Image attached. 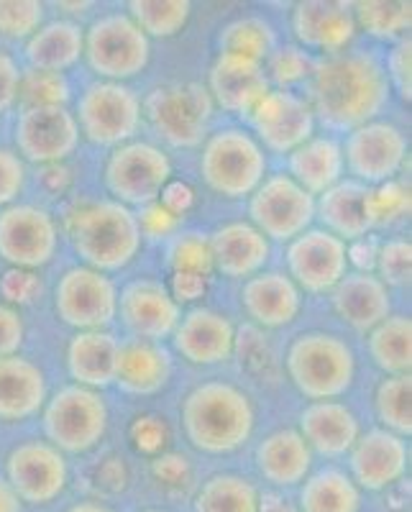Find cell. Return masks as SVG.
I'll use <instances>...</instances> for the list:
<instances>
[{"label": "cell", "instance_id": "19", "mask_svg": "<svg viewBox=\"0 0 412 512\" xmlns=\"http://www.w3.org/2000/svg\"><path fill=\"white\" fill-rule=\"evenodd\" d=\"M118 310L126 328L141 341H164L172 338L182 313L175 297L169 295L162 282L139 280L123 287L118 295Z\"/></svg>", "mask_w": 412, "mask_h": 512}, {"label": "cell", "instance_id": "43", "mask_svg": "<svg viewBox=\"0 0 412 512\" xmlns=\"http://www.w3.org/2000/svg\"><path fill=\"white\" fill-rule=\"evenodd\" d=\"M70 80L62 72L21 70L18 103L21 108H67L70 103Z\"/></svg>", "mask_w": 412, "mask_h": 512}, {"label": "cell", "instance_id": "32", "mask_svg": "<svg viewBox=\"0 0 412 512\" xmlns=\"http://www.w3.org/2000/svg\"><path fill=\"white\" fill-rule=\"evenodd\" d=\"M118 338L108 331H77L67 349L70 377L82 387L100 390L116 382Z\"/></svg>", "mask_w": 412, "mask_h": 512}, {"label": "cell", "instance_id": "6", "mask_svg": "<svg viewBox=\"0 0 412 512\" xmlns=\"http://www.w3.org/2000/svg\"><path fill=\"white\" fill-rule=\"evenodd\" d=\"M213 98L200 82H169L146 95L141 113L159 139L177 149H192L208 139Z\"/></svg>", "mask_w": 412, "mask_h": 512}, {"label": "cell", "instance_id": "23", "mask_svg": "<svg viewBox=\"0 0 412 512\" xmlns=\"http://www.w3.org/2000/svg\"><path fill=\"white\" fill-rule=\"evenodd\" d=\"M349 454L354 482L372 492L387 489L389 484L402 479V474L407 472V459H410L402 436L384 431V428L359 436Z\"/></svg>", "mask_w": 412, "mask_h": 512}, {"label": "cell", "instance_id": "42", "mask_svg": "<svg viewBox=\"0 0 412 512\" xmlns=\"http://www.w3.org/2000/svg\"><path fill=\"white\" fill-rule=\"evenodd\" d=\"M412 200L410 185L402 180H387L379 185L366 187L364 195V216L369 228H384L410 216Z\"/></svg>", "mask_w": 412, "mask_h": 512}, {"label": "cell", "instance_id": "17", "mask_svg": "<svg viewBox=\"0 0 412 512\" xmlns=\"http://www.w3.org/2000/svg\"><path fill=\"white\" fill-rule=\"evenodd\" d=\"M287 267L300 290L310 295H325L349 274L346 241L325 228H308L287 246Z\"/></svg>", "mask_w": 412, "mask_h": 512}, {"label": "cell", "instance_id": "28", "mask_svg": "<svg viewBox=\"0 0 412 512\" xmlns=\"http://www.w3.org/2000/svg\"><path fill=\"white\" fill-rule=\"evenodd\" d=\"M47 402V377L31 359L3 356L0 359V420L16 423L41 410Z\"/></svg>", "mask_w": 412, "mask_h": 512}, {"label": "cell", "instance_id": "2", "mask_svg": "<svg viewBox=\"0 0 412 512\" xmlns=\"http://www.w3.org/2000/svg\"><path fill=\"white\" fill-rule=\"evenodd\" d=\"M256 410L251 397L231 382L198 384L182 402L187 441L205 454H231L254 433Z\"/></svg>", "mask_w": 412, "mask_h": 512}, {"label": "cell", "instance_id": "26", "mask_svg": "<svg viewBox=\"0 0 412 512\" xmlns=\"http://www.w3.org/2000/svg\"><path fill=\"white\" fill-rule=\"evenodd\" d=\"M300 433L310 451L323 456H343L361 436V425L349 405L336 400L310 402L300 413Z\"/></svg>", "mask_w": 412, "mask_h": 512}, {"label": "cell", "instance_id": "50", "mask_svg": "<svg viewBox=\"0 0 412 512\" xmlns=\"http://www.w3.org/2000/svg\"><path fill=\"white\" fill-rule=\"evenodd\" d=\"M384 75H387L389 88H395L405 100L412 95V44L410 39H400L395 49L384 59Z\"/></svg>", "mask_w": 412, "mask_h": 512}, {"label": "cell", "instance_id": "39", "mask_svg": "<svg viewBox=\"0 0 412 512\" xmlns=\"http://www.w3.org/2000/svg\"><path fill=\"white\" fill-rule=\"evenodd\" d=\"M128 16L146 36L169 39L185 29L192 6L187 0H131Z\"/></svg>", "mask_w": 412, "mask_h": 512}, {"label": "cell", "instance_id": "22", "mask_svg": "<svg viewBox=\"0 0 412 512\" xmlns=\"http://www.w3.org/2000/svg\"><path fill=\"white\" fill-rule=\"evenodd\" d=\"M172 341L182 359L198 367H213L231 359L236 351V328L231 318L218 310L195 308L182 315Z\"/></svg>", "mask_w": 412, "mask_h": 512}, {"label": "cell", "instance_id": "18", "mask_svg": "<svg viewBox=\"0 0 412 512\" xmlns=\"http://www.w3.org/2000/svg\"><path fill=\"white\" fill-rule=\"evenodd\" d=\"M8 484L21 502L49 505L67 487L70 469L62 451L47 441H26L8 454Z\"/></svg>", "mask_w": 412, "mask_h": 512}, {"label": "cell", "instance_id": "55", "mask_svg": "<svg viewBox=\"0 0 412 512\" xmlns=\"http://www.w3.org/2000/svg\"><path fill=\"white\" fill-rule=\"evenodd\" d=\"M159 203H162L169 213H175L177 218H185L187 210L195 205V190H192L187 182L169 180L167 185H164V190L159 192Z\"/></svg>", "mask_w": 412, "mask_h": 512}, {"label": "cell", "instance_id": "24", "mask_svg": "<svg viewBox=\"0 0 412 512\" xmlns=\"http://www.w3.org/2000/svg\"><path fill=\"white\" fill-rule=\"evenodd\" d=\"M213 269L228 280H249L264 269L272 244L251 223L233 221L208 236Z\"/></svg>", "mask_w": 412, "mask_h": 512}, {"label": "cell", "instance_id": "51", "mask_svg": "<svg viewBox=\"0 0 412 512\" xmlns=\"http://www.w3.org/2000/svg\"><path fill=\"white\" fill-rule=\"evenodd\" d=\"M26 185V164L13 149L0 146V208L16 203Z\"/></svg>", "mask_w": 412, "mask_h": 512}, {"label": "cell", "instance_id": "7", "mask_svg": "<svg viewBox=\"0 0 412 512\" xmlns=\"http://www.w3.org/2000/svg\"><path fill=\"white\" fill-rule=\"evenodd\" d=\"M85 57L90 70L108 82L141 75L151 59V41L128 13L113 11L93 21L85 31Z\"/></svg>", "mask_w": 412, "mask_h": 512}, {"label": "cell", "instance_id": "15", "mask_svg": "<svg viewBox=\"0 0 412 512\" xmlns=\"http://www.w3.org/2000/svg\"><path fill=\"white\" fill-rule=\"evenodd\" d=\"M246 118L264 152L274 154H292L315 131V113L308 98L282 88L269 90Z\"/></svg>", "mask_w": 412, "mask_h": 512}, {"label": "cell", "instance_id": "54", "mask_svg": "<svg viewBox=\"0 0 412 512\" xmlns=\"http://www.w3.org/2000/svg\"><path fill=\"white\" fill-rule=\"evenodd\" d=\"M169 295L175 297V303H198L200 297L208 292V277L192 272H172V282H169Z\"/></svg>", "mask_w": 412, "mask_h": 512}, {"label": "cell", "instance_id": "34", "mask_svg": "<svg viewBox=\"0 0 412 512\" xmlns=\"http://www.w3.org/2000/svg\"><path fill=\"white\" fill-rule=\"evenodd\" d=\"M366 185L356 180H341L331 190H325L315 200V216L323 221V228L341 241L364 239L372 231L364 216Z\"/></svg>", "mask_w": 412, "mask_h": 512}, {"label": "cell", "instance_id": "52", "mask_svg": "<svg viewBox=\"0 0 412 512\" xmlns=\"http://www.w3.org/2000/svg\"><path fill=\"white\" fill-rule=\"evenodd\" d=\"M24 336V318L18 315L16 308L0 303V359L18 354V349L24 344Z\"/></svg>", "mask_w": 412, "mask_h": 512}, {"label": "cell", "instance_id": "9", "mask_svg": "<svg viewBox=\"0 0 412 512\" xmlns=\"http://www.w3.org/2000/svg\"><path fill=\"white\" fill-rule=\"evenodd\" d=\"M44 431L59 451L85 454L108 431V405L98 390L82 384L62 387L44 410Z\"/></svg>", "mask_w": 412, "mask_h": 512}, {"label": "cell", "instance_id": "57", "mask_svg": "<svg viewBox=\"0 0 412 512\" xmlns=\"http://www.w3.org/2000/svg\"><path fill=\"white\" fill-rule=\"evenodd\" d=\"M256 512H297L287 497L277 495V492H267V495L259 497V507Z\"/></svg>", "mask_w": 412, "mask_h": 512}, {"label": "cell", "instance_id": "49", "mask_svg": "<svg viewBox=\"0 0 412 512\" xmlns=\"http://www.w3.org/2000/svg\"><path fill=\"white\" fill-rule=\"evenodd\" d=\"M136 221H139L141 239H151V241L172 239V236H177V231H180L182 226V218H177L175 213H169L159 200L139 208Z\"/></svg>", "mask_w": 412, "mask_h": 512}, {"label": "cell", "instance_id": "11", "mask_svg": "<svg viewBox=\"0 0 412 512\" xmlns=\"http://www.w3.org/2000/svg\"><path fill=\"white\" fill-rule=\"evenodd\" d=\"M251 226L267 241H292L315 221V198L290 175L264 177L249 195Z\"/></svg>", "mask_w": 412, "mask_h": 512}, {"label": "cell", "instance_id": "37", "mask_svg": "<svg viewBox=\"0 0 412 512\" xmlns=\"http://www.w3.org/2000/svg\"><path fill=\"white\" fill-rule=\"evenodd\" d=\"M221 52L238 54V57L267 62L269 54L277 49V31L262 16H244L226 24L218 36Z\"/></svg>", "mask_w": 412, "mask_h": 512}, {"label": "cell", "instance_id": "56", "mask_svg": "<svg viewBox=\"0 0 412 512\" xmlns=\"http://www.w3.org/2000/svg\"><path fill=\"white\" fill-rule=\"evenodd\" d=\"M377 251L379 244L374 239H356L351 241V246H346V262L361 274H374L377 267Z\"/></svg>", "mask_w": 412, "mask_h": 512}, {"label": "cell", "instance_id": "25", "mask_svg": "<svg viewBox=\"0 0 412 512\" xmlns=\"http://www.w3.org/2000/svg\"><path fill=\"white\" fill-rule=\"evenodd\" d=\"M241 305L254 323L285 328L300 315L302 290L285 272H259L244 282Z\"/></svg>", "mask_w": 412, "mask_h": 512}, {"label": "cell", "instance_id": "13", "mask_svg": "<svg viewBox=\"0 0 412 512\" xmlns=\"http://www.w3.org/2000/svg\"><path fill=\"white\" fill-rule=\"evenodd\" d=\"M343 162L351 169L356 182L372 187L395 180L407 162L405 131L392 121H374L349 131L341 144Z\"/></svg>", "mask_w": 412, "mask_h": 512}, {"label": "cell", "instance_id": "59", "mask_svg": "<svg viewBox=\"0 0 412 512\" xmlns=\"http://www.w3.org/2000/svg\"><path fill=\"white\" fill-rule=\"evenodd\" d=\"M67 512H113L111 507L100 505V502H80V505H72Z\"/></svg>", "mask_w": 412, "mask_h": 512}, {"label": "cell", "instance_id": "41", "mask_svg": "<svg viewBox=\"0 0 412 512\" xmlns=\"http://www.w3.org/2000/svg\"><path fill=\"white\" fill-rule=\"evenodd\" d=\"M356 29H364L374 39H397L410 29L412 6L410 3H392V0H369L354 3Z\"/></svg>", "mask_w": 412, "mask_h": 512}, {"label": "cell", "instance_id": "5", "mask_svg": "<svg viewBox=\"0 0 412 512\" xmlns=\"http://www.w3.org/2000/svg\"><path fill=\"white\" fill-rule=\"evenodd\" d=\"M200 175L221 198H249L267 177V152L246 128H218L203 141Z\"/></svg>", "mask_w": 412, "mask_h": 512}, {"label": "cell", "instance_id": "61", "mask_svg": "<svg viewBox=\"0 0 412 512\" xmlns=\"http://www.w3.org/2000/svg\"><path fill=\"white\" fill-rule=\"evenodd\" d=\"M149 512H162V510H149Z\"/></svg>", "mask_w": 412, "mask_h": 512}, {"label": "cell", "instance_id": "53", "mask_svg": "<svg viewBox=\"0 0 412 512\" xmlns=\"http://www.w3.org/2000/svg\"><path fill=\"white\" fill-rule=\"evenodd\" d=\"M18 82L21 67L11 54L0 49V113H8L18 103Z\"/></svg>", "mask_w": 412, "mask_h": 512}, {"label": "cell", "instance_id": "12", "mask_svg": "<svg viewBox=\"0 0 412 512\" xmlns=\"http://www.w3.org/2000/svg\"><path fill=\"white\" fill-rule=\"evenodd\" d=\"M54 310L77 331H105L118 315V290L108 274L72 267L54 287Z\"/></svg>", "mask_w": 412, "mask_h": 512}, {"label": "cell", "instance_id": "33", "mask_svg": "<svg viewBox=\"0 0 412 512\" xmlns=\"http://www.w3.org/2000/svg\"><path fill=\"white\" fill-rule=\"evenodd\" d=\"M85 52V31L75 21H52L41 26L29 41H26V62L31 70L67 72L80 62Z\"/></svg>", "mask_w": 412, "mask_h": 512}, {"label": "cell", "instance_id": "20", "mask_svg": "<svg viewBox=\"0 0 412 512\" xmlns=\"http://www.w3.org/2000/svg\"><path fill=\"white\" fill-rule=\"evenodd\" d=\"M292 31L305 52L336 57L351 47L356 36L354 11L346 3H331V0L297 3L292 11Z\"/></svg>", "mask_w": 412, "mask_h": 512}, {"label": "cell", "instance_id": "29", "mask_svg": "<svg viewBox=\"0 0 412 512\" xmlns=\"http://www.w3.org/2000/svg\"><path fill=\"white\" fill-rule=\"evenodd\" d=\"M169 374H172V359L162 344L141 341V338L118 344L116 382L128 395H154L167 384Z\"/></svg>", "mask_w": 412, "mask_h": 512}, {"label": "cell", "instance_id": "47", "mask_svg": "<svg viewBox=\"0 0 412 512\" xmlns=\"http://www.w3.org/2000/svg\"><path fill=\"white\" fill-rule=\"evenodd\" d=\"M379 280L384 285L405 287L410 285L412 274V246L407 239H389L379 246L377 251V267Z\"/></svg>", "mask_w": 412, "mask_h": 512}, {"label": "cell", "instance_id": "31", "mask_svg": "<svg viewBox=\"0 0 412 512\" xmlns=\"http://www.w3.org/2000/svg\"><path fill=\"white\" fill-rule=\"evenodd\" d=\"M290 177L310 195H323L343 180V149L333 136H310L295 152L287 154Z\"/></svg>", "mask_w": 412, "mask_h": 512}, {"label": "cell", "instance_id": "48", "mask_svg": "<svg viewBox=\"0 0 412 512\" xmlns=\"http://www.w3.org/2000/svg\"><path fill=\"white\" fill-rule=\"evenodd\" d=\"M41 290V277L31 269H16L11 267L3 277H0V295L6 300V305H31L39 300Z\"/></svg>", "mask_w": 412, "mask_h": 512}, {"label": "cell", "instance_id": "21", "mask_svg": "<svg viewBox=\"0 0 412 512\" xmlns=\"http://www.w3.org/2000/svg\"><path fill=\"white\" fill-rule=\"evenodd\" d=\"M269 90L272 88H269L262 62L221 52L210 67V98H213V105L223 108L231 116H249Z\"/></svg>", "mask_w": 412, "mask_h": 512}, {"label": "cell", "instance_id": "45", "mask_svg": "<svg viewBox=\"0 0 412 512\" xmlns=\"http://www.w3.org/2000/svg\"><path fill=\"white\" fill-rule=\"evenodd\" d=\"M44 24V3L39 0H0V36L29 41Z\"/></svg>", "mask_w": 412, "mask_h": 512}, {"label": "cell", "instance_id": "36", "mask_svg": "<svg viewBox=\"0 0 412 512\" xmlns=\"http://www.w3.org/2000/svg\"><path fill=\"white\" fill-rule=\"evenodd\" d=\"M302 512H359L361 492L349 474L338 469H323L305 477L300 489Z\"/></svg>", "mask_w": 412, "mask_h": 512}, {"label": "cell", "instance_id": "35", "mask_svg": "<svg viewBox=\"0 0 412 512\" xmlns=\"http://www.w3.org/2000/svg\"><path fill=\"white\" fill-rule=\"evenodd\" d=\"M366 346L384 374H410L412 323L407 315H387L379 326L366 333Z\"/></svg>", "mask_w": 412, "mask_h": 512}, {"label": "cell", "instance_id": "30", "mask_svg": "<svg viewBox=\"0 0 412 512\" xmlns=\"http://www.w3.org/2000/svg\"><path fill=\"white\" fill-rule=\"evenodd\" d=\"M256 466L267 482L277 487H295L305 482L310 466H313V451L305 438L292 428L274 431L256 448Z\"/></svg>", "mask_w": 412, "mask_h": 512}, {"label": "cell", "instance_id": "40", "mask_svg": "<svg viewBox=\"0 0 412 512\" xmlns=\"http://www.w3.org/2000/svg\"><path fill=\"white\" fill-rule=\"evenodd\" d=\"M412 377L410 374H389L374 392L377 415L384 431L397 436H410L412 431Z\"/></svg>", "mask_w": 412, "mask_h": 512}, {"label": "cell", "instance_id": "27", "mask_svg": "<svg viewBox=\"0 0 412 512\" xmlns=\"http://www.w3.org/2000/svg\"><path fill=\"white\" fill-rule=\"evenodd\" d=\"M331 303L338 318L359 333H369L392 310L389 290L377 274H346L331 290Z\"/></svg>", "mask_w": 412, "mask_h": 512}, {"label": "cell", "instance_id": "44", "mask_svg": "<svg viewBox=\"0 0 412 512\" xmlns=\"http://www.w3.org/2000/svg\"><path fill=\"white\" fill-rule=\"evenodd\" d=\"M315 64H318V59L302 47H277L269 54L264 72H269V82H277V85H282V90H287L297 82H308Z\"/></svg>", "mask_w": 412, "mask_h": 512}, {"label": "cell", "instance_id": "1", "mask_svg": "<svg viewBox=\"0 0 412 512\" xmlns=\"http://www.w3.org/2000/svg\"><path fill=\"white\" fill-rule=\"evenodd\" d=\"M315 121L333 131H354L374 121L389 103L384 64L369 52H343L318 59L308 80Z\"/></svg>", "mask_w": 412, "mask_h": 512}, {"label": "cell", "instance_id": "60", "mask_svg": "<svg viewBox=\"0 0 412 512\" xmlns=\"http://www.w3.org/2000/svg\"><path fill=\"white\" fill-rule=\"evenodd\" d=\"M57 8H62L64 13H75V16L80 13L82 16L88 8H93V3H57Z\"/></svg>", "mask_w": 412, "mask_h": 512}, {"label": "cell", "instance_id": "16", "mask_svg": "<svg viewBox=\"0 0 412 512\" xmlns=\"http://www.w3.org/2000/svg\"><path fill=\"white\" fill-rule=\"evenodd\" d=\"M18 157L26 162L62 164L80 146L75 113L67 108H21L13 126Z\"/></svg>", "mask_w": 412, "mask_h": 512}, {"label": "cell", "instance_id": "58", "mask_svg": "<svg viewBox=\"0 0 412 512\" xmlns=\"http://www.w3.org/2000/svg\"><path fill=\"white\" fill-rule=\"evenodd\" d=\"M0 512H21V500L6 479H0Z\"/></svg>", "mask_w": 412, "mask_h": 512}, {"label": "cell", "instance_id": "46", "mask_svg": "<svg viewBox=\"0 0 412 512\" xmlns=\"http://www.w3.org/2000/svg\"><path fill=\"white\" fill-rule=\"evenodd\" d=\"M169 267H172V272H192L208 277L213 272L208 236H203V233H177L169 244Z\"/></svg>", "mask_w": 412, "mask_h": 512}, {"label": "cell", "instance_id": "14", "mask_svg": "<svg viewBox=\"0 0 412 512\" xmlns=\"http://www.w3.org/2000/svg\"><path fill=\"white\" fill-rule=\"evenodd\" d=\"M59 246V228L39 205L13 203L0 210V259L16 269L47 267Z\"/></svg>", "mask_w": 412, "mask_h": 512}, {"label": "cell", "instance_id": "38", "mask_svg": "<svg viewBox=\"0 0 412 512\" xmlns=\"http://www.w3.org/2000/svg\"><path fill=\"white\" fill-rule=\"evenodd\" d=\"M259 492L246 477L215 474L195 497V512H256Z\"/></svg>", "mask_w": 412, "mask_h": 512}, {"label": "cell", "instance_id": "4", "mask_svg": "<svg viewBox=\"0 0 412 512\" xmlns=\"http://www.w3.org/2000/svg\"><path fill=\"white\" fill-rule=\"evenodd\" d=\"M285 364L297 392L313 402L346 395L356 379L354 349L333 333L310 331L297 336L287 349Z\"/></svg>", "mask_w": 412, "mask_h": 512}, {"label": "cell", "instance_id": "10", "mask_svg": "<svg viewBox=\"0 0 412 512\" xmlns=\"http://www.w3.org/2000/svg\"><path fill=\"white\" fill-rule=\"evenodd\" d=\"M172 180L167 152L149 141H128L116 146L105 162V185L126 208H144L159 200V192Z\"/></svg>", "mask_w": 412, "mask_h": 512}, {"label": "cell", "instance_id": "3", "mask_svg": "<svg viewBox=\"0 0 412 512\" xmlns=\"http://www.w3.org/2000/svg\"><path fill=\"white\" fill-rule=\"evenodd\" d=\"M64 231L85 267L103 274L128 267L144 241L134 210L116 200L75 205L64 218Z\"/></svg>", "mask_w": 412, "mask_h": 512}, {"label": "cell", "instance_id": "8", "mask_svg": "<svg viewBox=\"0 0 412 512\" xmlns=\"http://www.w3.org/2000/svg\"><path fill=\"white\" fill-rule=\"evenodd\" d=\"M75 121L95 146H121L139 134L144 113L139 95L128 85L98 80L80 93Z\"/></svg>", "mask_w": 412, "mask_h": 512}]
</instances>
